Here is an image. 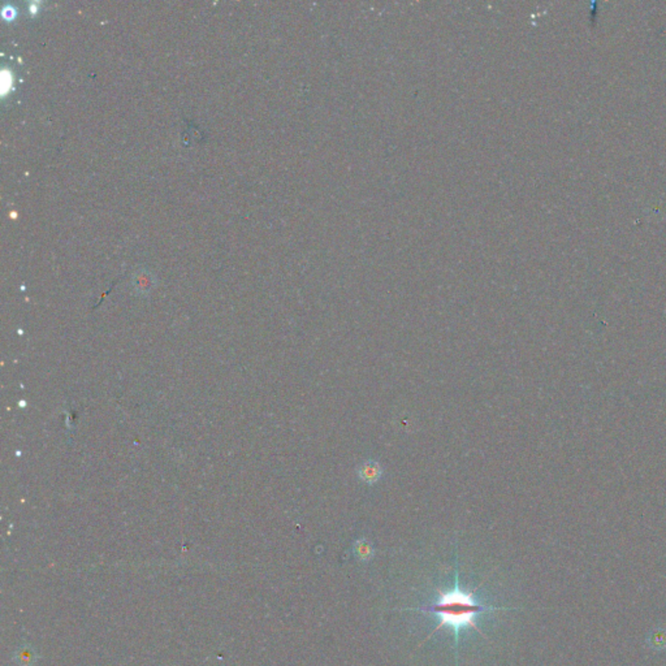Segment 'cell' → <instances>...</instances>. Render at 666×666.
Wrapping results in <instances>:
<instances>
[{
    "label": "cell",
    "mask_w": 666,
    "mask_h": 666,
    "mask_svg": "<svg viewBox=\"0 0 666 666\" xmlns=\"http://www.w3.org/2000/svg\"><path fill=\"white\" fill-rule=\"evenodd\" d=\"M478 588H475L471 592L462 591L460 587V573L457 567L455 573V588L446 592H439V597L436 603L432 606H423L419 608H407L406 610H413V612H423V613H430L437 617L439 625L434 627L432 633L428 635L427 639H430L434 635L436 631H439L441 627H448L453 630L455 633V649L460 643V631L462 628L471 627L480 633V635H485L483 631L479 630L476 626V618L480 616L485 612H496V610H507L510 608L505 606H487L480 601L476 600L474 594Z\"/></svg>",
    "instance_id": "6da1fadb"
},
{
    "label": "cell",
    "mask_w": 666,
    "mask_h": 666,
    "mask_svg": "<svg viewBox=\"0 0 666 666\" xmlns=\"http://www.w3.org/2000/svg\"><path fill=\"white\" fill-rule=\"evenodd\" d=\"M649 646L655 649H664L666 648V631L663 628L656 630L652 635L649 636Z\"/></svg>",
    "instance_id": "277c9868"
},
{
    "label": "cell",
    "mask_w": 666,
    "mask_h": 666,
    "mask_svg": "<svg viewBox=\"0 0 666 666\" xmlns=\"http://www.w3.org/2000/svg\"><path fill=\"white\" fill-rule=\"evenodd\" d=\"M357 474L359 480L364 482V485H373L382 479L383 467L379 462L368 460V461H364V464H359Z\"/></svg>",
    "instance_id": "7a4b0ae2"
},
{
    "label": "cell",
    "mask_w": 666,
    "mask_h": 666,
    "mask_svg": "<svg viewBox=\"0 0 666 666\" xmlns=\"http://www.w3.org/2000/svg\"><path fill=\"white\" fill-rule=\"evenodd\" d=\"M353 555L361 562H370L375 555L374 545L368 539L361 537L353 544Z\"/></svg>",
    "instance_id": "3957f363"
}]
</instances>
